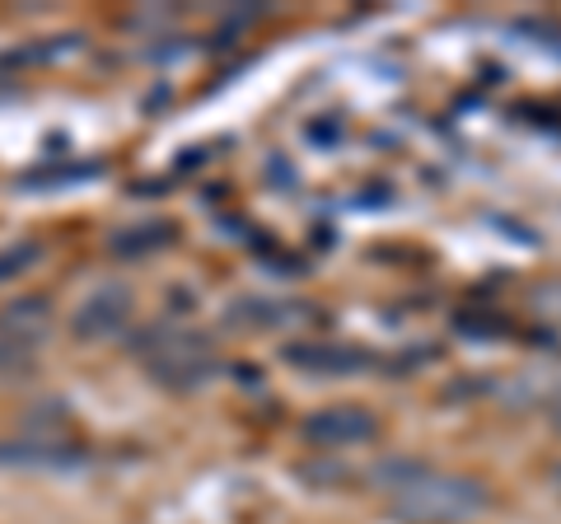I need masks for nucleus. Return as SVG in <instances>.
Masks as SVG:
<instances>
[{
    "label": "nucleus",
    "mask_w": 561,
    "mask_h": 524,
    "mask_svg": "<svg viewBox=\"0 0 561 524\" xmlns=\"http://www.w3.org/2000/svg\"><path fill=\"white\" fill-rule=\"evenodd\" d=\"M370 482L389 497V515L402 524H468L491 505L486 482L416 459H383L370 468Z\"/></svg>",
    "instance_id": "obj_1"
},
{
    "label": "nucleus",
    "mask_w": 561,
    "mask_h": 524,
    "mask_svg": "<svg viewBox=\"0 0 561 524\" xmlns=\"http://www.w3.org/2000/svg\"><path fill=\"white\" fill-rule=\"evenodd\" d=\"M136 356L146 361V371L164 384V389H202L210 384V375L220 371V352L206 333H192V328H146L136 342Z\"/></svg>",
    "instance_id": "obj_2"
},
{
    "label": "nucleus",
    "mask_w": 561,
    "mask_h": 524,
    "mask_svg": "<svg viewBox=\"0 0 561 524\" xmlns=\"http://www.w3.org/2000/svg\"><path fill=\"white\" fill-rule=\"evenodd\" d=\"M131 319H136V291L127 282H103L80 300L76 319H70V333L80 342H108Z\"/></svg>",
    "instance_id": "obj_3"
},
{
    "label": "nucleus",
    "mask_w": 561,
    "mask_h": 524,
    "mask_svg": "<svg viewBox=\"0 0 561 524\" xmlns=\"http://www.w3.org/2000/svg\"><path fill=\"white\" fill-rule=\"evenodd\" d=\"M305 441L319 445V449H356V445H370L379 435V417L370 408H356V403H337V408H323L305 417Z\"/></svg>",
    "instance_id": "obj_4"
},
{
    "label": "nucleus",
    "mask_w": 561,
    "mask_h": 524,
    "mask_svg": "<svg viewBox=\"0 0 561 524\" xmlns=\"http://www.w3.org/2000/svg\"><path fill=\"white\" fill-rule=\"evenodd\" d=\"M47 333H51V309L43 295H28V300H14L0 309V352L33 356Z\"/></svg>",
    "instance_id": "obj_5"
},
{
    "label": "nucleus",
    "mask_w": 561,
    "mask_h": 524,
    "mask_svg": "<svg viewBox=\"0 0 561 524\" xmlns=\"http://www.w3.org/2000/svg\"><path fill=\"white\" fill-rule=\"evenodd\" d=\"M280 356H286V365H300L309 375H356L375 365L365 346H342V342H290Z\"/></svg>",
    "instance_id": "obj_6"
},
{
    "label": "nucleus",
    "mask_w": 561,
    "mask_h": 524,
    "mask_svg": "<svg viewBox=\"0 0 561 524\" xmlns=\"http://www.w3.org/2000/svg\"><path fill=\"white\" fill-rule=\"evenodd\" d=\"M164 243H173V225L169 220H150V225H136V235H117L113 249L117 253H150V249H164Z\"/></svg>",
    "instance_id": "obj_7"
},
{
    "label": "nucleus",
    "mask_w": 561,
    "mask_h": 524,
    "mask_svg": "<svg viewBox=\"0 0 561 524\" xmlns=\"http://www.w3.org/2000/svg\"><path fill=\"white\" fill-rule=\"evenodd\" d=\"M534 309H538V319H552V323H561V276H552V282H542V286H534Z\"/></svg>",
    "instance_id": "obj_8"
},
{
    "label": "nucleus",
    "mask_w": 561,
    "mask_h": 524,
    "mask_svg": "<svg viewBox=\"0 0 561 524\" xmlns=\"http://www.w3.org/2000/svg\"><path fill=\"white\" fill-rule=\"evenodd\" d=\"M38 258V249H33V243H24V249H10L5 258H0V282H5V276H14V272H24V262H33Z\"/></svg>",
    "instance_id": "obj_9"
},
{
    "label": "nucleus",
    "mask_w": 561,
    "mask_h": 524,
    "mask_svg": "<svg viewBox=\"0 0 561 524\" xmlns=\"http://www.w3.org/2000/svg\"><path fill=\"white\" fill-rule=\"evenodd\" d=\"M548 422H552V431H557V435H561V398H557V403H552V408H548Z\"/></svg>",
    "instance_id": "obj_10"
},
{
    "label": "nucleus",
    "mask_w": 561,
    "mask_h": 524,
    "mask_svg": "<svg viewBox=\"0 0 561 524\" xmlns=\"http://www.w3.org/2000/svg\"><path fill=\"white\" fill-rule=\"evenodd\" d=\"M552 482H557V492H561V464L552 468Z\"/></svg>",
    "instance_id": "obj_11"
}]
</instances>
